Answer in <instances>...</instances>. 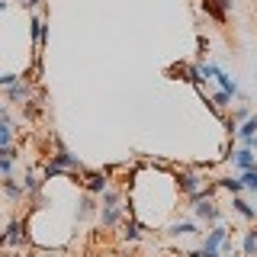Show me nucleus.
<instances>
[{
    "label": "nucleus",
    "instance_id": "obj_1",
    "mask_svg": "<svg viewBox=\"0 0 257 257\" xmlns=\"http://www.w3.org/2000/svg\"><path fill=\"white\" fill-rule=\"evenodd\" d=\"M193 209H196V219H203V222H219L222 219L215 199H209L206 193H193Z\"/></svg>",
    "mask_w": 257,
    "mask_h": 257
},
{
    "label": "nucleus",
    "instance_id": "obj_2",
    "mask_svg": "<svg viewBox=\"0 0 257 257\" xmlns=\"http://www.w3.org/2000/svg\"><path fill=\"white\" fill-rule=\"evenodd\" d=\"M55 145H58V151H55V155H52V161H55V164H58L61 171H80V161H77L74 155H71L68 148H64L58 135H55Z\"/></svg>",
    "mask_w": 257,
    "mask_h": 257
},
{
    "label": "nucleus",
    "instance_id": "obj_3",
    "mask_svg": "<svg viewBox=\"0 0 257 257\" xmlns=\"http://www.w3.org/2000/svg\"><path fill=\"white\" fill-rule=\"evenodd\" d=\"M84 187H87V193H103L109 187V177L106 174H100V171H90L84 177Z\"/></svg>",
    "mask_w": 257,
    "mask_h": 257
},
{
    "label": "nucleus",
    "instance_id": "obj_4",
    "mask_svg": "<svg viewBox=\"0 0 257 257\" xmlns=\"http://www.w3.org/2000/svg\"><path fill=\"white\" fill-rule=\"evenodd\" d=\"M225 238H228V228H222V225H215L212 231L206 235V247L203 251H219V247L225 244Z\"/></svg>",
    "mask_w": 257,
    "mask_h": 257
},
{
    "label": "nucleus",
    "instance_id": "obj_5",
    "mask_svg": "<svg viewBox=\"0 0 257 257\" xmlns=\"http://www.w3.org/2000/svg\"><path fill=\"white\" fill-rule=\"evenodd\" d=\"M199 183H203V180H199L196 174H190V171H183L180 177H177V187H180V193H190V196H193V193H199Z\"/></svg>",
    "mask_w": 257,
    "mask_h": 257
},
{
    "label": "nucleus",
    "instance_id": "obj_6",
    "mask_svg": "<svg viewBox=\"0 0 257 257\" xmlns=\"http://www.w3.org/2000/svg\"><path fill=\"white\" fill-rule=\"evenodd\" d=\"M29 26H32V48L39 52V48H42V42H45V20H42V16H32Z\"/></svg>",
    "mask_w": 257,
    "mask_h": 257
},
{
    "label": "nucleus",
    "instance_id": "obj_7",
    "mask_svg": "<svg viewBox=\"0 0 257 257\" xmlns=\"http://www.w3.org/2000/svg\"><path fill=\"white\" fill-rule=\"evenodd\" d=\"M235 164H238V171H251V167H257L254 151H251V148H241V151H235Z\"/></svg>",
    "mask_w": 257,
    "mask_h": 257
},
{
    "label": "nucleus",
    "instance_id": "obj_8",
    "mask_svg": "<svg viewBox=\"0 0 257 257\" xmlns=\"http://www.w3.org/2000/svg\"><path fill=\"white\" fill-rule=\"evenodd\" d=\"M212 80H219V87H222L225 93H231V96L238 93V84H235V80H231L228 74H225V71H215V77H212Z\"/></svg>",
    "mask_w": 257,
    "mask_h": 257
},
{
    "label": "nucleus",
    "instance_id": "obj_9",
    "mask_svg": "<svg viewBox=\"0 0 257 257\" xmlns=\"http://www.w3.org/2000/svg\"><path fill=\"white\" fill-rule=\"evenodd\" d=\"M100 222H103V228H112V225L119 222V206H103Z\"/></svg>",
    "mask_w": 257,
    "mask_h": 257
},
{
    "label": "nucleus",
    "instance_id": "obj_10",
    "mask_svg": "<svg viewBox=\"0 0 257 257\" xmlns=\"http://www.w3.org/2000/svg\"><path fill=\"white\" fill-rule=\"evenodd\" d=\"M7 244H23V222L20 219L10 222V228H7Z\"/></svg>",
    "mask_w": 257,
    "mask_h": 257
},
{
    "label": "nucleus",
    "instance_id": "obj_11",
    "mask_svg": "<svg viewBox=\"0 0 257 257\" xmlns=\"http://www.w3.org/2000/svg\"><path fill=\"white\" fill-rule=\"evenodd\" d=\"M235 135H241V139H254V135H257V116H247L244 125L235 128Z\"/></svg>",
    "mask_w": 257,
    "mask_h": 257
},
{
    "label": "nucleus",
    "instance_id": "obj_12",
    "mask_svg": "<svg viewBox=\"0 0 257 257\" xmlns=\"http://www.w3.org/2000/svg\"><path fill=\"white\" fill-rule=\"evenodd\" d=\"M10 100H13V103H20V100H29V84L16 80V84L10 87Z\"/></svg>",
    "mask_w": 257,
    "mask_h": 257
},
{
    "label": "nucleus",
    "instance_id": "obj_13",
    "mask_svg": "<svg viewBox=\"0 0 257 257\" xmlns=\"http://www.w3.org/2000/svg\"><path fill=\"white\" fill-rule=\"evenodd\" d=\"M241 251H244V257H254L257 254V231H247L244 241H241Z\"/></svg>",
    "mask_w": 257,
    "mask_h": 257
},
{
    "label": "nucleus",
    "instance_id": "obj_14",
    "mask_svg": "<svg viewBox=\"0 0 257 257\" xmlns=\"http://www.w3.org/2000/svg\"><path fill=\"white\" fill-rule=\"evenodd\" d=\"M238 180H241V187H244V190H254L257 193V167H251V171H241Z\"/></svg>",
    "mask_w": 257,
    "mask_h": 257
},
{
    "label": "nucleus",
    "instance_id": "obj_15",
    "mask_svg": "<svg viewBox=\"0 0 257 257\" xmlns=\"http://www.w3.org/2000/svg\"><path fill=\"white\" fill-rule=\"evenodd\" d=\"M167 231L171 235H196V222H174Z\"/></svg>",
    "mask_w": 257,
    "mask_h": 257
},
{
    "label": "nucleus",
    "instance_id": "obj_16",
    "mask_svg": "<svg viewBox=\"0 0 257 257\" xmlns=\"http://www.w3.org/2000/svg\"><path fill=\"white\" fill-rule=\"evenodd\" d=\"M231 206H235V212H238V215H244V219H254V215H257L254 209H251V206L244 203V199L238 196V193H235V199H231Z\"/></svg>",
    "mask_w": 257,
    "mask_h": 257
},
{
    "label": "nucleus",
    "instance_id": "obj_17",
    "mask_svg": "<svg viewBox=\"0 0 257 257\" xmlns=\"http://www.w3.org/2000/svg\"><path fill=\"white\" fill-rule=\"evenodd\" d=\"M13 145V128L7 119H0V148H10Z\"/></svg>",
    "mask_w": 257,
    "mask_h": 257
},
{
    "label": "nucleus",
    "instance_id": "obj_18",
    "mask_svg": "<svg viewBox=\"0 0 257 257\" xmlns=\"http://www.w3.org/2000/svg\"><path fill=\"white\" fill-rule=\"evenodd\" d=\"M122 238H125V241H139V238H142L139 222H132V219H128V222L122 225Z\"/></svg>",
    "mask_w": 257,
    "mask_h": 257
},
{
    "label": "nucleus",
    "instance_id": "obj_19",
    "mask_svg": "<svg viewBox=\"0 0 257 257\" xmlns=\"http://www.w3.org/2000/svg\"><path fill=\"white\" fill-rule=\"evenodd\" d=\"M93 193H90V196H84V199H80V209H77V219H90V215H93Z\"/></svg>",
    "mask_w": 257,
    "mask_h": 257
},
{
    "label": "nucleus",
    "instance_id": "obj_20",
    "mask_svg": "<svg viewBox=\"0 0 257 257\" xmlns=\"http://www.w3.org/2000/svg\"><path fill=\"white\" fill-rule=\"evenodd\" d=\"M42 190V180H39V177H26V180H23V193H39Z\"/></svg>",
    "mask_w": 257,
    "mask_h": 257
},
{
    "label": "nucleus",
    "instance_id": "obj_21",
    "mask_svg": "<svg viewBox=\"0 0 257 257\" xmlns=\"http://www.w3.org/2000/svg\"><path fill=\"white\" fill-rule=\"evenodd\" d=\"M4 190H7V196H10V199H20L23 196V187H20V183H13V180H4Z\"/></svg>",
    "mask_w": 257,
    "mask_h": 257
},
{
    "label": "nucleus",
    "instance_id": "obj_22",
    "mask_svg": "<svg viewBox=\"0 0 257 257\" xmlns=\"http://www.w3.org/2000/svg\"><path fill=\"white\" fill-rule=\"evenodd\" d=\"M219 187L222 190H231V193H241V190H244V187H241V180H231V177H222Z\"/></svg>",
    "mask_w": 257,
    "mask_h": 257
},
{
    "label": "nucleus",
    "instance_id": "obj_23",
    "mask_svg": "<svg viewBox=\"0 0 257 257\" xmlns=\"http://www.w3.org/2000/svg\"><path fill=\"white\" fill-rule=\"evenodd\" d=\"M215 71H219V68H215V64H199V77H203V80H212L215 77Z\"/></svg>",
    "mask_w": 257,
    "mask_h": 257
},
{
    "label": "nucleus",
    "instance_id": "obj_24",
    "mask_svg": "<svg viewBox=\"0 0 257 257\" xmlns=\"http://www.w3.org/2000/svg\"><path fill=\"white\" fill-rule=\"evenodd\" d=\"M61 174H64V171L55 164V161H48V164H45V180H52V177H61Z\"/></svg>",
    "mask_w": 257,
    "mask_h": 257
},
{
    "label": "nucleus",
    "instance_id": "obj_25",
    "mask_svg": "<svg viewBox=\"0 0 257 257\" xmlns=\"http://www.w3.org/2000/svg\"><path fill=\"white\" fill-rule=\"evenodd\" d=\"M228 100H231V93H225V90H219V93L212 96V103H215V106H228Z\"/></svg>",
    "mask_w": 257,
    "mask_h": 257
},
{
    "label": "nucleus",
    "instance_id": "obj_26",
    "mask_svg": "<svg viewBox=\"0 0 257 257\" xmlns=\"http://www.w3.org/2000/svg\"><path fill=\"white\" fill-rule=\"evenodd\" d=\"M10 171H13V158H0V174L10 177Z\"/></svg>",
    "mask_w": 257,
    "mask_h": 257
},
{
    "label": "nucleus",
    "instance_id": "obj_27",
    "mask_svg": "<svg viewBox=\"0 0 257 257\" xmlns=\"http://www.w3.org/2000/svg\"><path fill=\"white\" fill-rule=\"evenodd\" d=\"M247 116H251V109H247V106H238L235 109V122H244Z\"/></svg>",
    "mask_w": 257,
    "mask_h": 257
},
{
    "label": "nucleus",
    "instance_id": "obj_28",
    "mask_svg": "<svg viewBox=\"0 0 257 257\" xmlns=\"http://www.w3.org/2000/svg\"><path fill=\"white\" fill-rule=\"evenodd\" d=\"M16 80H20V77H16V74H4V77H0V87H13Z\"/></svg>",
    "mask_w": 257,
    "mask_h": 257
},
{
    "label": "nucleus",
    "instance_id": "obj_29",
    "mask_svg": "<svg viewBox=\"0 0 257 257\" xmlns=\"http://www.w3.org/2000/svg\"><path fill=\"white\" fill-rule=\"evenodd\" d=\"M0 119H7V106H4V103H0ZM7 122H10V119H7Z\"/></svg>",
    "mask_w": 257,
    "mask_h": 257
},
{
    "label": "nucleus",
    "instance_id": "obj_30",
    "mask_svg": "<svg viewBox=\"0 0 257 257\" xmlns=\"http://www.w3.org/2000/svg\"><path fill=\"white\" fill-rule=\"evenodd\" d=\"M7 244V231H0V247H4Z\"/></svg>",
    "mask_w": 257,
    "mask_h": 257
},
{
    "label": "nucleus",
    "instance_id": "obj_31",
    "mask_svg": "<svg viewBox=\"0 0 257 257\" xmlns=\"http://www.w3.org/2000/svg\"><path fill=\"white\" fill-rule=\"evenodd\" d=\"M39 4H42V0H26V7H39Z\"/></svg>",
    "mask_w": 257,
    "mask_h": 257
},
{
    "label": "nucleus",
    "instance_id": "obj_32",
    "mask_svg": "<svg viewBox=\"0 0 257 257\" xmlns=\"http://www.w3.org/2000/svg\"><path fill=\"white\" fill-rule=\"evenodd\" d=\"M187 257H203V251H190V254H187Z\"/></svg>",
    "mask_w": 257,
    "mask_h": 257
},
{
    "label": "nucleus",
    "instance_id": "obj_33",
    "mask_svg": "<svg viewBox=\"0 0 257 257\" xmlns=\"http://www.w3.org/2000/svg\"><path fill=\"white\" fill-rule=\"evenodd\" d=\"M4 7H7V0H0V10H4Z\"/></svg>",
    "mask_w": 257,
    "mask_h": 257
},
{
    "label": "nucleus",
    "instance_id": "obj_34",
    "mask_svg": "<svg viewBox=\"0 0 257 257\" xmlns=\"http://www.w3.org/2000/svg\"><path fill=\"white\" fill-rule=\"evenodd\" d=\"M45 257H58V254H45Z\"/></svg>",
    "mask_w": 257,
    "mask_h": 257
}]
</instances>
